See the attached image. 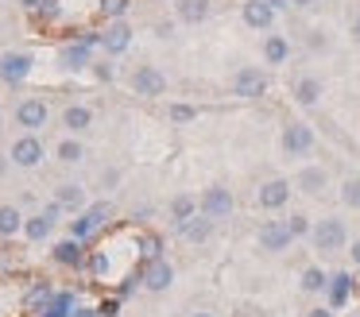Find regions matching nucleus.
Wrapping results in <instances>:
<instances>
[{
    "label": "nucleus",
    "instance_id": "obj_19",
    "mask_svg": "<svg viewBox=\"0 0 360 317\" xmlns=\"http://www.w3.org/2000/svg\"><path fill=\"white\" fill-rule=\"evenodd\" d=\"M174 12H179L182 23L198 27V23H205L213 15V4H210V0H174Z\"/></svg>",
    "mask_w": 360,
    "mask_h": 317
},
{
    "label": "nucleus",
    "instance_id": "obj_13",
    "mask_svg": "<svg viewBox=\"0 0 360 317\" xmlns=\"http://www.w3.org/2000/svg\"><path fill=\"white\" fill-rule=\"evenodd\" d=\"M128 46H132V27H128L124 20H109L101 27V51L109 54V58H117V54H124Z\"/></svg>",
    "mask_w": 360,
    "mask_h": 317
},
{
    "label": "nucleus",
    "instance_id": "obj_38",
    "mask_svg": "<svg viewBox=\"0 0 360 317\" xmlns=\"http://www.w3.org/2000/svg\"><path fill=\"white\" fill-rule=\"evenodd\" d=\"M171 31H174L171 20H159V23H155V35H159V39H171Z\"/></svg>",
    "mask_w": 360,
    "mask_h": 317
},
{
    "label": "nucleus",
    "instance_id": "obj_15",
    "mask_svg": "<svg viewBox=\"0 0 360 317\" xmlns=\"http://www.w3.org/2000/svg\"><path fill=\"white\" fill-rule=\"evenodd\" d=\"M240 15H244V23H248L252 31H271V23H275V4H271V0H244V4H240Z\"/></svg>",
    "mask_w": 360,
    "mask_h": 317
},
{
    "label": "nucleus",
    "instance_id": "obj_14",
    "mask_svg": "<svg viewBox=\"0 0 360 317\" xmlns=\"http://www.w3.org/2000/svg\"><path fill=\"white\" fill-rule=\"evenodd\" d=\"M140 283L148 286L151 294H163L167 286L174 283V267L167 259H151V263H143V267H140Z\"/></svg>",
    "mask_w": 360,
    "mask_h": 317
},
{
    "label": "nucleus",
    "instance_id": "obj_34",
    "mask_svg": "<svg viewBox=\"0 0 360 317\" xmlns=\"http://www.w3.org/2000/svg\"><path fill=\"white\" fill-rule=\"evenodd\" d=\"M287 228H290V236H295V240H310L314 221H310L306 213H290V216H287Z\"/></svg>",
    "mask_w": 360,
    "mask_h": 317
},
{
    "label": "nucleus",
    "instance_id": "obj_9",
    "mask_svg": "<svg viewBox=\"0 0 360 317\" xmlns=\"http://www.w3.org/2000/svg\"><path fill=\"white\" fill-rule=\"evenodd\" d=\"M198 209H202L210 221H225L229 213L236 209V201H233V190H225V186H210V190L198 198Z\"/></svg>",
    "mask_w": 360,
    "mask_h": 317
},
{
    "label": "nucleus",
    "instance_id": "obj_40",
    "mask_svg": "<svg viewBox=\"0 0 360 317\" xmlns=\"http://www.w3.org/2000/svg\"><path fill=\"white\" fill-rule=\"evenodd\" d=\"M306 317H333V306H314L306 309Z\"/></svg>",
    "mask_w": 360,
    "mask_h": 317
},
{
    "label": "nucleus",
    "instance_id": "obj_3",
    "mask_svg": "<svg viewBox=\"0 0 360 317\" xmlns=\"http://www.w3.org/2000/svg\"><path fill=\"white\" fill-rule=\"evenodd\" d=\"M43 155H47V147H43V139L35 136V131H24V136H16V139H12V147H8L12 167H24V170L39 167Z\"/></svg>",
    "mask_w": 360,
    "mask_h": 317
},
{
    "label": "nucleus",
    "instance_id": "obj_45",
    "mask_svg": "<svg viewBox=\"0 0 360 317\" xmlns=\"http://www.w3.org/2000/svg\"><path fill=\"white\" fill-rule=\"evenodd\" d=\"M290 4H295V8H314L318 0H290Z\"/></svg>",
    "mask_w": 360,
    "mask_h": 317
},
{
    "label": "nucleus",
    "instance_id": "obj_33",
    "mask_svg": "<svg viewBox=\"0 0 360 317\" xmlns=\"http://www.w3.org/2000/svg\"><path fill=\"white\" fill-rule=\"evenodd\" d=\"M128 8H132V0H101V4H97V12H101V20L109 23V20H124Z\"/></svg>",
    "mask_w": 360,
    "mask_h": 317
},
{
    "label": "nucleus",
    "instance_id": "obj_6",
    "mask_svg": "<svg viewBox=\"0 0 360 317\" xmlns=\"http://www.w3.org/2000/svg\"><path fill=\"white\" fill-rule=\"evenodd\" d=\"M267 85H271V82H267V74L259 66H240L233 74V93L240 101H259L267 93Z\"/></svg>",
    "mask_w": 360,
    "mask_h": 317
},
{
    "label": "nucleus",
    "instance_id": "obj_10",
    "mask_svg": "<svg viewBox=\"0 0 360 317\" xmlns=\"http://www.w3.org/2000/svg\"><path fill=\"white\" fill-rule=\"evenodd\" d=\"M256 240H259V247H264L267 255H279V252H287V247L295 244L287 221H264V224H259V232H256Z\"/></svg>",
    "mask_w": 360,
    "mask_h": 317
},
{
    "label": "nucleus",
    "instance_id": "obj_4",
    "mask_svg": "<svg viewBox=\"0 0 360 317\" xmlns=\"http://www.w3.org/2000/svg\"><path fill=\"white\" fill-rule=\"evenodd\" d=\"M32 70H35V54L32 51H4V54H0V82H4V85L27 82Z\"/></svg>",
    "mask_w": 360,
    "mask_h": 317
},
{
    "label": "nucleus",
    "instance_id": "obj_44",
    "mask_svg": "<svg viewBox=\"0 0 360 317\" xmlns=\"http://www.w3.org/2000/svg\"><path fill=\"white\" fill-rule=\"evenodd\" d=\"M12 167V159H8V155H0V178H4V170H8Z\"/></svg>",
    "mask_w": 360,
    "mask_h": 317
},
{
    "label": "nucleus",
    "instance_id": "obj_47",
    "mask_svg": "<svg viewBox=\"0 0 360 317\" xmlns=\"http://www.w3.org/2000/svg\"><path fill=\"white\" fill-rule=\"evenodd\" d=\"M190 317H213V313H210V309H194Z\"/></svg>",
    "mask_w": 360,
    "mask_h": 317
},
{
    "label": "nucleus",
    "instance_id": "obj_42",
    "mask_svg": "<svg viewBox=\"0 0 360 317\" xmlns=\"http://www.w3.org/2000/svg\"><path fill=\"white\" fill-rule=\"evenodd\" d=\"M101 182H105V186H117V182H120V170H105Z\"/></svg>",
    "mask_w": 360,
    "mask_h": 317
},
{
    "label": "nucleus",
    "instance_id": "obj_17",
    "mask_svg": "<svg viewBox=\"0 0 360 317\" xmlns=\"http://www.w3.org/2000/svg\"><path fill=\"white\" fill-rule=\"evenodd\" d=\"M290 93H295V105H298V108H318V101H321V93H326V85H321V77L302 74V77H295Z\"/></svg>",
    "mask_w": 360,
    "mask_h": 317
},
{
    "label": "nucleus",
    "instance_id": "obj_27",
    "mask_svg": "<svg viewBox=\"0 0 360 317\" xmlns=\"http://www.w3.org/2000/svg\"><path fill=\"white\" fill-rule=\"evenodd\" d=\"M55 155H58V162H66V167H78V162L86 159V147H82L78 136H66L63 143L55 147Z\"/></svg>",
    "mask_w": 360,
    "mask_h": 317
},
{
    "label": "nucleus",
    "instance_id": "obj_25",
    "mask_svg": "<svg viewBox=\"0 0 360 317\" xmlns=\"http://www.w3.org/2000/svg\"><path fill=\"white\" fill-rule=\"evenodd\" d=\"M55 224H58V221H51V216L39 209L35 216H27V221H24V236L32 240V244H43V240H47L51 232H55Z\"/></svg>",
    "mask_w": 360,
    "mask_h": 317
},
{
    "label": "nucleus",
    "instance_id": "obj_35",
    "mask_svg": "<svg viewBox=\"0 0 360 317\" xmlns=\"http://www.w3.org/2000/svg\"><path fill=\"white\" fill-rule=\"evenodd\" d=\"M306 46H310L314 54H321V51H329V35L321 27H310L306 31Z\"/></svg>",
    "mask_w": 360,
    "mask_h": 317
},
{
    "label": "nucleus",
    "instance_id": "obj_32",
    "mask_svg": "<svg viewBox=\"0 0 360 317\" xmlns=\"http://www.w3.org/2000/svg\"><path fill=\"white\" fill-rule=\"evenodd\" d=\"M337 193H341V205L345 209H360V174H349Z\"/></svg>",
    "mask_w": 360,
    "mask_h": 317
},
{
    "label": "nucleus",
    "instance_id": "obj_48",
    "mask_svg": "<svg viewBox=\"0 0 360 317\" xmlns=\"http://www.w3.org/2000/svg\"><path fill=\"white\" fill-rule=\"evenodd\" d=\"M271 4H275V8H279V4H283V0H271Z\"/></svg>",
    "mask_w": 360,
    "mask_h": 317
},
{
    "label": "nucleus",
    "instance_id": "obj_22",
    "mask_svg": "<svg viewBox=\"0 0 360 317\" xmlns=\"http://www.w3.org/2000/svg\"><path fill=\"white\" fill-rule=\"evenodd\" d=\"M55 201L66 209V213H82V209H86V190H82L78 182H63L55 190Z\"/></svg>",
    "mask_w": 360,
    "mask_h": 317
},
{
    "label": "nucleus",
    "instance_id": "obj_46",
    "mask_svg": "<svg viewBox=\"0 0 360 317\" xmlns=\"http://www.w3.org/2000/svg\"><path fill=\"white\" fill-rule=\"evenodd\" d=\"M352 39H356V43H360V15H356V20H352Z\"/></svg>",
    "mask_w": 360,
    "mask_h": 317
},
{
    "label": "nucleus",
    "instance_id": "obj_11",
    "mask_svg": "<svg viewBox=\"0 0 360 317\" xmlns=\"http://www.w3.org/2000/svg\"><path fill=\"white\" fill-rule=\"evenodd\" d=\"M16 128H24V131H39L43 124H47V116H51V108H47V101L43 97H24L16 105Z\"/></svg>",
    "mask_w": 360,
    "mask_h": 317
},
{
    "label": "nucleus",
    "instance_id": "obj_36",
    "mask_svg": "<svg viewBox=\"0 0 360 317\" xmlns=\"http://www.w3.org/2000/svg\"><path fill=\"white\" fill-rule=\"evenodd\" d=\"M167 116H171L174 124H190L198 116V108L194 105H171V112H167Z\"/></svg>",
    "mask_w": 360,
    "mask_h": 317
},
{
    "label": "nucleus",
    "instance_id": "obj_20",
    "mask_svg": "<svg viewBox=\"0 0 360 317\" xmlns=\"http://www.w3.org/2000/svg\"><path fill=\"white\" fill-rule=\"evenodd\" d=\"M179 236L186 240V244H205V240L213 236V221L205 213H198V216H190L186 224H179Z\"/></svg>",
    "mask_w": 360,
    "mask_h": 317
},
{
    "label": "nucleus",
    "instance_id": "obj_28",
    "mask_svg": "<svg viewBox=\"0 0 360 317\" xmlns=\"http://www.w3.org/2000/svg\"><path fill=\"white\" fill-rule=\"evenodd\" d=\"M329 286V275L321 267H306L302 275H298V290L302 294H321Z\"/></svg>",
    "mask_w": 360,
    "mask_h": 317
},
{
    "label": "nucleus",
    "instance_id": "obj_8",
    "mask_svg": "<svg viewBox=\"0 0 360 317\" xmlns=\"http://www.w3.org/2000/svg\"><path fill=\"white\" fill-rule=\"evenodd\" d=\"M136 97H163L167 93V74L159 66H136L132 77H128Z\"/></svg>",
    "mask_w": 360,
    "mask_h": 317
},
{
    "label": "nucleus",
    "instance_id": "obj_7",
    "mask_svg": "<svg viewBox=\"0 0 360 317\" xmlns=\"http://www.w3.org/2000/svg\"><path fill=\"white\" fill-rule=\"evenodd\" d=\"M283 151L290 159H302V155L314 151V128L306 120H287L283 124Z\"/></svg>",
    "mask_w": 360,
    "mask_h": 317
},
{
    "label": "nucleus",
    "instance_id": "obj_29",
    "mask_svg": "<svg viewBox=\"0 0 360 317\" xmlns=\"http://www.w3.org/2000/svg\"><path fill=\"white\" fill-rule=\"evenodd\" d=\"M326 290H329V306L341 309L345 302H349V294H352V278H349V275H333Z\"/></svg>",
    "mask_w": 360,
    "mask_h": 317
},
{
    "label": "nucleus",
    "instance_id": "obj_2",
    "mask_svg": "<svg viewBox=\"0 0 360 317\" xmlns=\"http://www.w3.org/2000/svg\"><path fill=\"white\" fill-rule=\"evenodd\" d=\"M109 221H112V201H94V205H86V209H82V213L70 221V236L86 244V240L94 236V232H101Z\"/></svg>",
    "mask_w": 360,
    "mask_h": 317
},
{
    "label": "nucleus",
    "instance_id": "obj_31",
    "mask_svg": "<svg viewBox=\"0 0 360 317\" xmlns=\"http://www.w3.org/2000/svg\"><path fill=\"white\" fill-rule=\"evenodd\" d=\"M140 255H143V263L163 259V236H159V232H143L140 236Z\"/></svg>",
    "mask_w": 360,
    "mask_h": 317
},
{
    "label": "nucleus",
    "instance_id": "obj_18",
    "mask_svg": "<svg viewBox=\"0 0 360 317\" xmlns=\"http://www.w3.org/2000/svg\"><path fill=\"white\" fill-rule=\"evenodd\" d=\"M51 259H55L58 267H82V263H86V244L74 240V236H66V240H58V244L51 247Z\"/></svg>",
    "mask_w": 360,
    "mask_h": 317
},
{
    "label": "nucleus",
    "instance_id": "obj_43",
    "mask_svg": "<svg viewBox=\"0 0 360 317\" xmlns=\"http://www.w3.org/2000/svg\"><path fill=\"white\" fill-rule=\"evenodd\" d=\"M39 4H43V0H20V8H24V12H39Z\"/></svg>",
    "mask_w": 360,
    "mask_h": 317
},
{
    "label": "nucleus",
    "instance_id": "obj_30",
    "mask_svg": "<svg viewBox=\"0 0 360 317\" xmlns=\"http://www.w3.org/2000/svg\"><path fill=\"white\" fill-rule=\"evenodd\" d=\"M51 298H55V286H51L47 278H39V283H35L32 290L24 294V309H39V306H51Z\"/></svg>",
    "mask_w": 360,
    "mask_h": 317
},
{
    "label": "nucleus",
    "instance_id": "obj_24",
    "mask_svg": "<svg viewBox=\"0 0 360 317\" xmlns=\"http://www.w3.org/2000/svg\"><path fill=\"white\" fill-rule=\"evenodd\" d=\"M24 221L27 216L20 213V205H0V240H12L24 232Z\"/></svg>",
    "mask_w": 360,
    "mask_h": 317
},
{
    "label": "nucleus",
    "instance_id": "obj_39",
    "mask_svg": "<svg viewBox=\"0 0 360 317\" xmlns=\"http://www.w3.org/2000/svg\"><path fill=\"white\" fill-rule=\"evenodd\" d=\"M349 259L360 267V236H352V240H349Z\"/></svg>",
    "mask_w": 360,
    "mask_h": 317
},
{
    "label": "nucleus",
    "instance_id": "obj_26",
    "mask_svg": "<svg viewBox=\"0 0 360 317\" xmlns=\"http://www.w3.org/2000/svg\"><path fill=\"white\" fill-rule=\"evenodd\" d=\"M202 209H198V198L194 193H179V198H171V221H174V228L179 224H186L190 216H198Z\"/></svg>",
    "mask_w": 360,
    "mask_h": 317
},
{
    "label": "nucleus",
    "instance_id": "obj_23",
    "mask_svg": "<svg viewBox=\"0 0 360 317\" xmlns=\"http://www.w3.org/2000/svg\"><path fill=\"white\" fill-rule=\"evenodd\" d=\"M259 51H264L267 66H283V62L290 58V43L283 35H271V31L264 35V46H259Z\"/></svg>",
    "mask_w": 360,
    "mask_h": 317
},
{
    "label": "nucleus",
    "instance_id": "obj_5",
    "mask_svg": "<svg viewBox=\"0 0 360 317\" xmlns=\"http://www.w3.org/2000/svg\"><path fill=\"white\" fill-rule=\"evenodd\" d=\"M290 193H295V182H290V178H267V182H259L256 201L267 213H279V209L290 205Z\"/></svg>",
    "mask_w": 360,
    "mask_h": 317
},
{
    "label": "nucleus",
    "instance_id": "obj_1",
    "mask_svg": "<svg viewBox=\"0 0 360 317\" xmlns=\"http://www.w3.org/2000/svg\"><path fill=\"white\" fill-rule=\"evenodd\" d=\"M349 224L341 221V216H321V221H314V228H310V244H314V252L318 255H333V252H345L349 247Z\"/></svg>",
    "mask_w": 360,
    "mask_h": 317
},
{
    "label": "nucleus",
    "instance_id": "obj_16",
    "mask_svg": "<svg viewBox=\"0 0 360 317\" xmlns=\"http://www.w3.org/2000/svg\"><path fill=\"white\" fill-rule=\"evenodd\" d=\"M295 190L306 193V198H321L329 190V170L326 167H302L295 174Z\"/></svg>",
    "mask_w": 360,
    "mask_h": 317
},
{
    "label": "nucleus",
    "instance_id": "obj_12",
    "mask_svg": "<svg viewBox=\"0 0 360 317\" xmlns=\"http://www.w3.org/2000/svg\"><path fill=\"white\" fill-rule=\"evenodd\" d=\"M94 66V46H86L82 39H74V43H66L63 51H58V70L63 74H82V70Z\"/></svg>",
    "mask_w": 360,
    "mask_h": 317
},
{
    "label": "nucleus",
    "instance_id": "obj_41",
    "mask_svg": "<svg viewBox=\"0 0 360 317\" xmlns=\"http://www.w3.org/2000/svg\"><path fill=\"white\" fill-rule=\"evenodd\" d=\"M132 221H151V205H140V209H132Z\"/></svg>",
    "mask_w": 360,
    "mask_h": 317
},
{
    "label": "nucleus",
    "instance_id": "obj_37",
    "mask_svg": "<svg viewBox=\"0 0 360 317\" xmlns=\"http://www.w3.org/2000/svg\"><path fill=\"white\" fill-rule=\"evenodd\" d=\"M89 70H94L97 82H112V77H117V66H112V62H94Z\"/></svg>",
    "mask_w": 360,
    "mask_h": 317
},
{
    "label": "nucleus",
    "instance_id": "obj_21",
    "mask_svg": "<svg viewBox=\"0 0 360 317\" xmlns=\"http://www.w3.org/2000/svg\"><path fill=\"white\" fill-rule=\"evenodd\" d=\"M89 124H94V108L89 105H66L63 108V128L70 131V136H82Z\"/></svg>",
    "mask_w": 360,
    "mask_h": 317
}]
</instances>
